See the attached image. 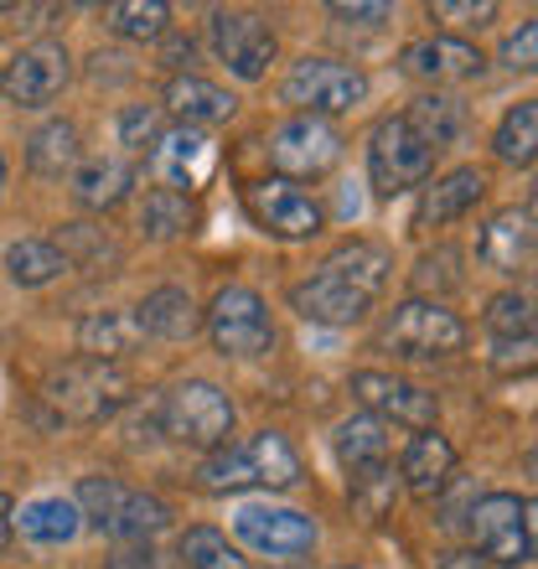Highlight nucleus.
I'll use <instances>...</instances> for the list:
<instances>
[{
  "mask_svg": "<svg viewBox=\"0 0 538 569\" xmlns=\"http://www.w3.org/2000/svg\"><path fill=\"white\" fill-rule=\"evenodd\" d=\"M78 518H89L99 533L120 543H150L171 523V508L161 497L140 492V487H124L114 477H83L78 481V497H73Z\"/></svg>",
  "mask_w": 538,
  "mask_h": 569,
  "instance_id": "nucleus-1",
  "label": "nucleus"
},
{
  "mask_svg": "<svg viewBox=\"0 0 538 569\" xmlns=\"http://www.w3.org/2000/svg\"><path fill=\"white\" fill-rule=\"evenodd\" d=\"M280 99L296 114H311V120H331V114H347L368 99V73L358 62H342V58H306L290 62V73L280 83Z\"/></svg>",
  "mask_w": 538,
  "mask_h": 569,
  "instance_id": "nucleus-2",
  "label": "nucleus"
},
{
  "mask_svg": "<svg viewBox=\"0 0 538 569\" xmlns=\"http://www.w3.org/2000/svg\"><path fill=\"white\" fill-rule=\"evenodd\" d=\"M378 342L389 347L393 358L404 362H440L466 352V321L450 311L446 300H404L393 306V316L383 321V337Z\"/></svg>",
  "mask_w": 538,
  "mask_h": 569,
  "instance_id": "nucleus-3",
  "label": "nucleus"
},
{
  "mask_svg": "<svg viewBox=\"0 0 538 569\" xmlns=\"http://www.w3.org/2000/svg\"><path fill=\"white\" fill-rule=\"evenodd\" d=\"M233 399L208 378H181L171 383L161 399V430L177 446H197V450H223L233 435Z\"/></svg>",
  "mask_w": 538,
  "mask_h": 569,
  "instance_id": "nucleus-4",
  "label": "nucleus"
},
{
  "mask_svg": "<svg viewBox=\"0 0 538 569\" xmlns=\"http://www.w3.org/2000/svg\"><path fill=\"white\" fill-rule=\"evenodd\" d=\"M42 393H47V405L58 409L62 420L99 425V420H109V415L124 405L130 378H124L114 362L73 358V362H62V368H52V373H47Z\"/></svg>",
  "mask_w": 538,
  "mask_h": 569,
  "instance_id": "nucleus-5",
  "label": "nucleus"
},
{
  "mask_svg": "<svg viewBox=\"0 0 538 569\" xmlns=\"http://www.w3.org/2000/svg\"><path fill=\"white\" fill-rule=\"evenodd\" d=\"M202 327H208L212 347L223 358H265L269 347H275V316H269L265 296H259L255 284H223L208 300Z\"/></svg>",
  "mask_w": 538,
  "mask_h": 569,
  "instance_id": "nucleus-6",
  "label": "nucleus"
},
{
  "mask_svg": "<svg viewBox=\"0 0 538 569\" xmlns=\"http://www.w3.org/2000/svg\"><path fill=\"white\" fill-rule=\"evenodd\" d=\"M435 171V150L409 130L404 114H383L368 136V181L378 197H399L409 187H425Z\"/></svg>",
  "mask_w": 538,
  "mask_h": 569,
  "instance_id": "nucleus-7",
  "label": "nucleus"
},
{
  "mask_svg": "<svg viewBox=\"0 0 538 569\" xmlns=\"http://www.w3.org/2000/svg\"><path fill=\"white\" fill-rule=\"evenodd\" d=\"M471 539L497 569H524L534 559V502L518 492H487L471 508Z\"/></svg>",
  "mask_w": 538,
  "mask_h": 569,
  "instance_id": "nucleus-8",
  "label": "nucleus"
},
{
  "mask_svg": "<svg viewBox=\"0 0 538 569\" xmlns=\"http://www.w3.org/2000/svg\"><path fill=\"white\" fill-rule=\"evenodd\" d=\"M243 208H249V218H255L259 233L285 239V243H306L327 228L321 202H316L306 187H296V181H285V177L249 181V187H243Z\"/></svg>",
  "mask_w": 538,
  "mask_h": 569,
  "instance_id": "nucleus-9",
  "label": "nucleus"
},
{
  "mask_svg": "<svg viewBox=\"0 0 538 569\" xmlns=\"http://www.w3.org/2000/svg\"><path fill=\"white\" fill-rule=\"evenodd\" d=\"M269 161L275 177L285 181H321L331 166L342 161V130L331 120H311V114H290L285 124L269 130Z\"/></svg>",
  "mask_w": 538,
  "mask_h": 569,
  "instance_id": "nucleus-10",
  "label": "nucleus"
},
{
  "mask_svg": "<svg viewBox=\"0 0 538 569\" xmlns=\"http://www.w3.org/2000/svg\"><path fill=\"white\" fill-rule=\"evenodd\" d=\"M208 42H212V52H218V62H223L233 78H243V83H259V78L269 73L275 52H280L275 27H269L259 11H212Z\"/></svg>",
  "mask_w": 538,
  "mask_h": 569,
  "instance_id": "nucleus-11",
  "label": "nucleus"
},
{
  "mask_svg": "<svg viewBox=\"0 0 538 569\" xmlns=\"http://www.w3.org/2000/svg\"><path fill=\"white\" fill-rule=\"evenodd\" d=\"M73 83V58L62 42H31L0 68V93L16 109H42Z\"/></svg>",
  "mask_w": 538,
  "mask_h": 569,
  "instance_id": "nucleus-12",
  "label": "nucleus"
},
{
  "mask_svg": "<svg viewBox=\"0 0 538 569\" xmlns=\"http://www.w3.org/2000/svg\"><path fill=\"white\" fill-rule=\"evenodd\" d=\"M218 161H223L218 140H212L208 130H192V124L166 130V136L156 140V150H150L156 187H166V192H181V197H192L197 187H208L212 171H218Z\"/></svg>",
  "mask_w": 538,
  "mask_h": 569,
  "instance_id": "nucleus-13",
  "label": "nucleus"
},
{
  "mask_svg": "<svg viewBox=\"0 0 538 569\" xmlns=\"http://www.w3.org/2000/svg\"><path fill=\"white\" fill-rule=\"evenodd\" d=\"M352 393H358V405L368 409L378 425H404V430L419 435V430H435V420H440L435 393L409 383V378H399V373L362 368V373H352Z\"/></svg>",
  "mask_w": 538,
  "mask_h": 569,
  "instance_id": "nucleus-14",
  "label": "nucleus"
},
{
  "mask_svg": "<svg viewBox=\"0 0 538 569\" xmlns=\"http://www.w3.org/2000/svg\"><path fill=\"white\" fill-rule=\"evenodd\" d=\"M233 533H239L255 555L269 559H296V555H311L321 528H316L311 512L300 508H269V502H243L233 512Z\"/></svg>",
  "mask_w": 538,
  "mask_h": 569,
  "instance_id": "nucleus-15",
  "label": "nucleus"
},
{
  "mask_svg": "<svg viewBox=\"0 0 538 569\" xmlns=\"http://www.w3.org/2000/svg\"><path fill=\"white\" fill-rule=\"evenodd\" d=\"M290 311L316 321V327H352V321H362V316L373 311V296L321 264L316 274L290 284Z\"/></svg>",
  "mask_w": 538,
  "mask_h": 569,
  "instance_id": "nucleus-16",
  "label": "nucleus"
},
{
  "mask_svg": "<svg viewBox=\"0 0 538 569\" xmlns=\"http://www.w3.org/2000/svg\"><path fill=\"white\" fill-rule=\"evenodd\" d=\"M456 477V446L440 430H419L399 456V487H409V497L435 502Z\"/></svg>",
  "mask_w": 538,
  "mask_h": 569,
  "instance_id": "nucleus-17",
  "label": "nucleus"
},
{
  "mask_svg": "<svg viewBox=\"0 0 538 569\" xmlns=\"http://www.w3.org/2000/svg\"><path fill=\"white\" fill-rule=\"evenodd\" d=\"M481 197H487V171H477V166H456V171H446V177L425 181V197H419V208H415V228L456 223V218H466V212L477 208Z\"/></svg>",
  "mask_w": 538,
  "mask_h": 569,
  "instance_id": "nucleus-18",
  "label": "nucleus"
},
{
  "mask_svg": "<svg viewBox=\"0 0 538 569\" xmlns=\"http://www.w3.org/2000/svg\"><path fill=\"white\" fill-rule=\"evenodd\" d=\"M404 68L430 83H466V78H481L487 58L466 37H425V42L404 47Z\"/></svg>",
  "mask_w": 538,
  "mask_h": 569,
  "instance_id": "nucleus-19",
  "label": "nucleus"
},
{
  "mask_svg": "<svg viewBox=\"0 0 538 569\" xmlns=\"http://www.w3.org/2000/svg\"><path fill=\"white\" fill-rule=\"evenodd\" d=\"M477 254L492 264L497 274H518L534 264V208H502L487 218L477 239Z\"/></svg>",
  "mask_w": 538,
  "mask_h": 569,
  "instance_id": "nucleus-20",
  "label": "nucleus"
},
{
  "mask_svg": "<svg viewBox=\"0 0 538 569\" xmlns=\"http://www.w3.org/2000/svg\"><path fill=\"white\" fill-rule=\"evenodd\" d=\"M181 124H192V130H208V124H228L239 114V99L228 89H218L212 78L202 73H177L166 83V99H161Z\"/></svg>",
  "mask_w": 538,
  "mask_h": 569,
  "instance_id": "nucleus-21",
  "label": "nucleus"
},
{
  "mask_svg": "<svg viewBox=\"0 0 538 569\" xmlns=\"http://www.w3.org/2000/svg\"><path fill=\"white\" fill-rule=\"evenodd\" d=\"M134 321L146 337H161V342H192L202 331V306H197L181 284H156L140 306H134Z\"/></svg>",
  "mask_w": 538,
  "mask_h": 569,
  "instance_id": "nucleus-22",
  "label": "nucleus"
},
{
  "mask_svg": "<svg viewBox=\"0 0 538 569\" xmlns=\"http://www.w3.org/2000/svg\"><path fill=\"white\" fill-rule=\"evenodd\" d=\"M130 187H134V166L124 156H93V161H78V171H73V197H78V208H89V212L120 208L124 197H130Z\"/></svg>",
  "mask_w": 538,
  "mask_h": 569,
  "instance_id": "nucleus-23",
  "label": "nucleus"
},
{
  "mask_svg": "<svg viewBox=\"0 0 538 569\" xmlns=\"http://www.w3.org/2000/svg\"><path fill=\"white\" fill-rule=\"evenodd\" d=\"M11 533L58 549V543H73L78 533H83V518H78V508L68 497H37V502L11 512Z\"/></svg>",
  "mask_w": 538,
  "mask_h": 569,
  "instance_id": "nucleus-24",
  "label": "nucleus"
},
{
  "mask_svg": "<svg viewBox=\"0 0 538 569\" xmlns=\"http://www.w3.org/2000/svg\"><path fill=\"white\" fill-rule=\"evenodd\" d=\"M146 342V331L134 321V311H93L83 316V327H78V347H83V358L93 362H120L124 352Z\"/></svg>",
  "mask_w": 538,
  "mask_h": 569,
  "instance_id": "nucleus-25",
  "label": "nucleus"
},
{
  "mask_svg": "<svg viewBox=\"0 0 538 569\" xmlns=\"http://www.w3.org/2000/svg\"><path fill=\"white\" fill-rule=\"evenodd\" d=\"M404 120H409V130L430 150L456 146V140L466 136V104L450 99V93H419L415 104L404 109Z\"/></svg>",
  "mask_w": 538,
  "mask_h": 569,
  "instance_id": "nucleus-26",
  "label": "nucleus"
},
{
  "mask_svg": "<svg viewBox=\"0 0 538 569\" xmlns=\"http://www.w3.org/2000/svg\"><path fill=\"white\" fill-rule=\"evenodd\" d=\"M27 161L37 177H73L78 161H83V146H78V124L73 120H47L37 136L27 140Z\"/></svg>",
  "mask_w": 538,
  "mask_h": 569,
  "instance_id": "nucleus-27",
  "label": "nucleus"
},
{
  "mask_svg": "<svg viewBox=\"0 0 538 569\" xmlns=\"http://www.w3.org/2000/svg\"><path fill=\"white\" fill-rule=\"evenodd\" d=\"M243 456H249L255 487H269V492H290V487L300 481V456H296V446H290L280 430H259L255 440L243 446Z\"/></svg>",
  "mask_w": 538,
  "mask_h": 569,
  "instance_id": "nucleus-28",
  "label": "nucleus"
},
{
  "mask_svg": "<svg viewBox=\"0 0 538 569\" xmlns=\"http://www.w3.org/2000/svg\"><path fill=\"white\" fill-rule=\"evenodd\" d=\"M192 228H197L192 197L166 192V187H150L146 202H140V233H146V239L171 243V239H187Z\"/></svg>",
  "mask_w": 538,
  "mask_h": 569,
  "instance_id": "nucleus-29",
  "label": "nucleus"
},
{
  "mask_svg": "<svg viewBox=\"0 0 538 569\" xmlns=\"http://www.w3.org/2000/svg\"><path fill=\"white\" fill-rule=\"evenodd\" d=\"M337 461L352 471H368V466L389 461V425H378L373 415H352V420L337 425Z\"/></svg>",
  "mask_w": 538,
  "mask_h": 569,
  "instance_id": "nucleus-30",
  "label": "nucleus"
},
{
  "mask_svg": "<svg viewBox=\"0 0 538 569\" xmlns=\"http://www.w3.org/2000/svg\"><path fill=\"white\" fill-rule=\"evenodd\" d=\"M347 502H352V512H358L362 523H383L393 512V502H399V471L389 461L368 466V471H352L347 477Z\"/></svg>",
  "mask_w": 538,
  "mask_h": 569,
  "instance_id": "nucleus-31",
  "label": "nucleus"
},
{
  "mask_svg": "<svg viewBox=\"0 0 538 569\" xmlns=\"http://www.w3.org/2000/svg\"><path fill=\"white\" fill-rule=\"evenodd\" d=\"M62 270H68V254H62L52 239H16L11 249H6V274H11V284H21V290L52 284Z\"/></svg>",
  "mask_w": 538,
  "mask_h": 569,
  "instance_id": "nucleus-32",
  "label": "nucleus"
},
{
  "mask_svg": "<svg viewBox=\"0 0 538 569\" xmlns=\"http://www.w3.org/2000/svg\"><path fill=\"white\" fill-rule=\"evenodd\" d=\"M327 270H337L342 280H352L358 290H368V296L378 300V290H383V284H389V274H393V259H389V249H383V243L352 239V243H342V249L327 259Z\"/></svg>",
  "mask_w": 538,
  "mask_h": 569,
  "instance_id": "nucleus-33",
  "label": "nucleus"
},
{
  "mask_svg": "<svg viewBox=\"0 0 538 569\" xmlns=\"http://www.w3.org/2000/svg\"><path fill=\"white\" fill-rule=\"evenodd\" d=\"M104 27L124 42H161L171 31V6H161V0H114V6H104Z\"/></svg>",
  "mask_w": 538,
  "mask_h": 569,
  "instance_id": "nucleus-34",
  "label": "nucleus"
},
{
  "mask_svg": "<svg viewBox=\"0 0 538 569\" xmlns=\"http://www.w3.org/2000/svg\"><path fill=\"white\" fill-rule=\"evenodd\" d=\"M177 555L187 569H249V559H243L239 543H228L223 528H208V523H197L187 528L177 539Z\"/></svg>",
  "mask_w": 538,
  "mask_h": 569,
  "instance_id": "nucleus-35",
  "label": "nucleus"
},
{
  "mask_svg": "<svg viewBox=\"0 0 538 569\" xmlns=\"http://www.w3.org/2000/svg\"><path fill=\"white\" fill-rule=\"evenodd\" d=\"M492 150L497 161L508 166H534V150H538V104L524 99V104H512L492 130Z\"/></svg>",
  "mask_w": 538,
  "mask_h": 569,
  "instance_id": "nucleus-36",
  "label": "nucleus"
},
{
  "mask_svg": "<svg viewBox=\"0 0 538 569\" xmlns=\"http://www.w3.org/2000/svg\"><path fill=\"white\" fill-rule=\"evenodd\" d=\"M487 331L497 342H534V300L518 296V290L492 296L487 300Z\"/></svg>",
  "mask_w": 538,
  "mask_h": 569,
  "instance_id": "nucleus-37",
  "label": "nucleus"
},
{
  "mask_svg": "<svg viewBox=\"0 0 538 569\" xmlns=\"http://www.w3.org/2000/svg\"><path fill=\"white\" fill-rule=\"evenodd\" d=\"M466 274H461V254L450 249V243H440V249H430V254H419L415 264V290H425L419 300H440L450 296V290H461Z\"/></svg>",
  "mask_w": 538,
  "mask_h": 569,
  "instance_id": "nucleus-38",
  "label": "nucleus"
},
{
  "mask_svg": "<svg viewBox=\"0 0 538 569\" xmlns=\"http://www.w3.org/2000/svg\"><path fill=\"white\" fill-rule=\"evenodd\" d=\"M197 481L208 487V492H239V487H255V471H249V456L239 450H212L208 461H202V471H197Z\"/></svg>",
  "mask_w": 538,
  "mask_h": 569,
  "instance_id": "nucleus-39",
  "label": "nucleus"
},
{
  "mask_svg": "<svg viewBox=\"0 0 538 569\" xmlns=\"http://www.w3.org/2000/svg\"><path fill=\"white\" fill-rule=\"evenodd\" d=\"M161 136H166V124H161V109L156 104H124L120 109V146L124 150L146 156V150H156Z\"/></svg>",
  "mask_w": 538,
  "mask_h": 569,
  "instance_id": "nucleus-40",
  "label": "nucleus"
},
{
  "mask_svg": "<svg viewBox=\"0 0 538 569\" xmlns=\"http://www.w3.org/2000/svg\"><path fill=\"white\" fill-rule=\"evenodd\" d=\"M425 16H430V21H446V27H461V31H481L497 21V6L492 0H430Z\"/></svg>",
  "mask_w": 538,
  "mask_h": 569,
  "instance_id": "nucleus-41",
  "label": "nucleus"
},
{
  "mask_svg": "<svg viewBox=\"0 0 538 569\" xmlns=\"http://www.w3.org/2000/svg\"><path fill=\"white\" fill-rule=\"evenodd\" d=\"M502 68H508V73H534L538 68V27L534 21H524V27L502 42Z\"/></svg>",
  "mask_w": 538,
  "mask_h": 569,
  "instance_id": "nucleus-42",
  "label": "nucleus"
},
{
  "mask_svg": "<svg viewBox=\"0 0 538 569\" xmlns=\"http://www.w3.org/2000/svg\"><path fill=\"white\" fill-rule=\"evenodd\" d=\"M161 68H171V78H177V73H192V68H197V47H192V37H177V31H166V37H161Z\"/></svg>",
  "mask_w": 538,
  "mask_h": 569,
  "instance_id": "nucleus-43",
  "label": "nucleus"
},
{
  "mask_svg": "<svg viewBox=\"0 0 538 569\" xmlns=\"http://www.w3.org/2000/svg\"><path fill=\"white\" fill-rule=\"evenodd\" d=\"M104 569H156V549L150 543H114Z\"/></svg>",
  "mask_w": 538,
  "mask_h": 569,
  "instance_id": "nucleus-44",
  "label": "nucleus"
},
{
  "mask_svg": "<svg viewBox=\"0 0 538 569\" xmlns=\"http://www.w3.org/2000/svg\"><path fill=\"white\" fill-rule=\"evenodd\" d=\"M331 16L347 21V27H383V21H393L389 6H331Z\"/></svg>",
  "mask_w": 538,
  "mask_h": 569,
  "instance_id": "nucleus-45",
  "label": "nucleus"
},
{
  "mask_svg": "<svg viewBox=\"0 0 538 569\" xmlns=\"http://www.w3.org/2000/svg\"><path fill=\"white\" fill-rule=\"evenodd\" d=\"M11 512H16V502L0 492V555H6V543H11Z\"/></svg>",
  "mask_w": 538,
  "mask_h": 569,
  "instance_id": "nucleus-46",
  "label": "nucleus"
},
{
  "mask_svg": "<svg viewBox=\"0 0 538 569\" xmlns=\"http://www.w3.org/2000/svg\"><path fill=\"white\" fill-rule=\"evenodd\" d=\"M440 569H487V565L477 559V549H461V555H446V565Z\"/></svg>",
  "mask_w": 538,
  "mask_h": 569,
  "instance_id": "nucleus-47",
  "label": "nucleus"
},
{
  "mask_svg": "<svg viewBox=\"0 0 538 569\" xmlns=\"http://www.w3.org/2000/svg\"><path fill=\"white\" fill-rule=\"evenodd\" d=\"M0 187H6V156H0Z\"/></svg>",
  "mask_w": 538,
  "mask_h": 569,
  "instance_id": "nucleus-48",
  "label": "nucleus"
},
{
  "mask_svg": "<svg viewBox=\"0 0 538 569\" xmlns=\"http://www.w3.org/2000/svg\"><path fill=\"white\" fill-rule=\"evenodd\" d=\"M269 569H275V565H269ZM300 569H306V565H300Z\"/></svg>",
  "mask_w": 538,
  "mask_h": 569,
  "instance_id": "nucleus-49",
  "label": "nucleus"
},
{
  "mask_svg": "<svg viewBox=\"0 0 538 569\" xmlns=\"http://www.w3.org/2000/svg\"><path fill=\"white\" fill-rule=\"evenodd\" d=\"M342 569H352V565H342Z\"/></svg>",
  "mask_w": 538,
  "mask_h": 569,
  "instance_id": "nucleus-50",
  "label": "nucleus"
}]
</instances>
